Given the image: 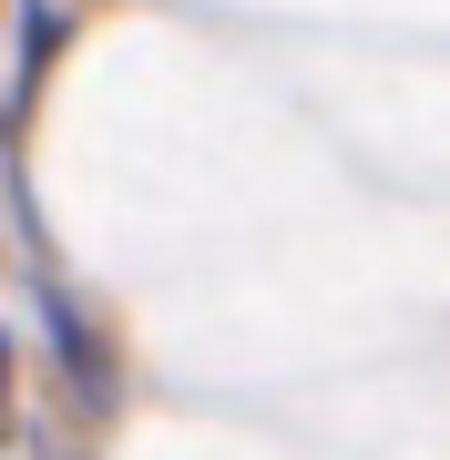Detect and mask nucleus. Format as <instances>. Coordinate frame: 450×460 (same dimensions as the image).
I'll return each instance as SVG.
<instances>
[{"mask_svg":"<svg viewBox=\"0 0 450 460\" xmlns=\"http://www.w3.org/2000/svg\"><path fill=\"white\" fill-rule=\"evenodd\" d=\"M41 317H51V338H62V368H72V389H83L93 410H113V358H102V338L83 328V307H72V296H41Z\"/></svg>","mask_w":450,"mask_h":460,"instance_id":"1","label":"nucleus"},{"mask_svg":"<svg viewBox=\"0 0 450 460\" xmlns=\"http://www.w3.org/2000/svg\"><path fill=\"white\" fill-rule=\"evenodd\" d=\"M0 378H11V338H0Z\"/></svg>","mask_w":450,"mask_h":460,"instance_id":"2","label":"nucleus"}]
</instances>
